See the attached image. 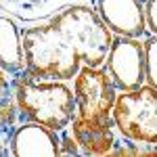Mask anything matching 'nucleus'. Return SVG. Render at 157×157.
Masks as SVG:
<instances>
[{"mask_svg": "<svg viewBox=\"0 0 157 157\" xmlns=\"http://www.w3.org/2000/svg\"><path fill=\"white\" fill-rule=\"evenodd\" d=\"M25 71L38 80H73L82 65L103 67L113 34L90 4H71L21 32Z\"/></svg>", "mask_w": 157, "mask_h": 157, "instance_id": "f257e3e1", "label": "nucleus"}, {"mask_svg": "<svg viewBox=\"0 0 157 157\" xmlns=\"http://www.w3.org/2000/svg\"><path fill=\"white\" fill-rule=\"evenodd\" d=\"M11 82L21 121H36L55 132L71 126L75 117V97L65 82L38 80L27 71Z\"/></svg>", "mask_w": 157, "mask_h": 157, "instance_id": "f03ea898", "label": "nucleus"}, {"mask_svg": "<svg viewBox=\"0 0 157 157\" xmlns=\"http://www.w3.org/2000/svg\"><path fill=\"white\" fill-rule=\"evenodd\" d=\"M113 121L124 138L157 145V90L143 84L117 94Z\"/></svg>", "mask_w": 157, "mask_h": 157, "instance_id": "7ed1b4c3", "label": "nucleus"}, {"mask_svg": "<svg viewBox=\"0 0 157 157\" xmlns=\"http://www.w3.org/2000/svg\"><path fill=\"white\" fill-rule=\"evenodd\" d=\"M75 115L98 121L113 120V107L117 101V88L111 82L107 69L82 65L73 78Z\"/></svg>", "mask_w": 157, "mask_h": 157, "instance_id": "20e7f679", "label": "nucleus"}, {"mask_svg": "<svg viewBox=\"0 0 157 157\" xmlns=\"http://www.w3.org/2000/svg\"><path fill=\"white\" fill-rule=\"evenodd\" d=\"M105 69L120 92L140 88L145 84V46L140 44V40L113 36Z\"/></svg>", "mask_w": 157, "mask_h": 157, "instance_id": "39448f33", "label": "nucleus"}, {"mask_svg": "<svg viewBox=\"0 0 157 157\" xmlns=\"http://www.w3.org/2000/svg\"><path fill=\"white\" fill-rule=\"evenodd\" d=\"M94 9L115 36L143 38L147 34L143 0H94Z\"/></svg>", "mask_w": 157, "mask_h": 157, "instance_id": "423d86ee", "label": "nucleus"}, {"mask_svg": "<svg viewBox=\"0 0 157 157\" xmlns=\"http://www.w3.org/2000/svg\"><path fill=\"white\" fill-rule=\"evenodd\" d=\"M61 132H55L36 121H21L9 136V149L15 157L61 155Z\"/></svg>", "mask_w": 157, "mask_h": 157, "instance_id": "0eeeda50", "label": "nucleus"}, {"mask_svg": "<svg viewBox=\"0 0 157 157\" xmlns=\"http://www.w3.org/2000/svg\"><path fill=\"white\" fill-rule=\"evenodd\" d=\"M115 121H98V120H88L75 115L71 120V134L78 140L82 155H109L115 147V132H113Z\"/></svg>", "mask_w": 157, "mask_h": 157, "instance_id": "6e6552de", "label": "nucleus"}, {"mask_svg": "<svg viewBox=\"0 0 157 157\" xmlns=\"http://www.w3.org/2000/svg\"><path fill=\"white\" fill-rule=\"evenodd\" d=\"M0 65L11 80L25 73V50L21 29L11 17L4 15H0Z\"/></svg>", "mask_w": 157, "mask_h": 157, "instance_id": "1a4fd4ad", "label": "nucleus"}, {"mask_svg": "<svg viewBox=\"0 0 157 157\" xmlns=\"http://www.w3.org/2000/svg\"><path fill=\"white\" fill-rule=\"evenodd\" d=\"M71 0H0V11H6L19 19H38L67 6Z\"/></svg>", "mask_w": 157, "mask_h": 157, "instance_id": "9d476101", "label": "nucleus"}, {"mask_svg": "<svg viewBox=\"0 0 157 157\" xmlns=\"http://www.w3.org/2000/svg\"><path fill=\"white\" fill-rule=\"evenodd\" d=\"M17 120H19V107L13 92V82L0 65V132H6V138L17 128L15 126Z\"/></svg>", "mask_w": 157, "mask_h": 157, "instance_id": "9b49d317", "label": "nucleus"}, {"mask_svg": "<svg viewBox=\"0 0 157 157\" xmlns=\"http://www.w3.org/2000/svg\"><path fill=\"white\" fill-rule=\"evenodd\" d=\"M145 46V84L157 90V36L151 34L143 42Z\"/></svg>", "mask_w": 157, "mask_h": 157, "instance_id": "f8f14e48", "label": "nucleus"}, {"mask_svg": "<svg viewBox=\"0 0 157 157\" xmlns=\"http://www.w3.org/2000/svg\"><path fill=\"white\" fill-rule=\"evenodd\" d=\"M80 145L73 138V134L69 128L61 130V155H80Z\"/></svg>", "mask_w": 157, "mask_h": 157, "instance_id": "ddd939ff", "label": "nucleus"}, {"mask_svg": "<svg viewBox=\"0 0 157 157\" xmlns=\"http://www.w3.org/2000/svg\"><path fill=\"white\" fill-rule=\"evenodd\" d=\"M145 19H147V29L157 36V0L145 2Z\"/></svg>", "mask_w": 157, "mask_h": 157, "instance_id": "4468645a", "label": "nucleus"}, {"mask_svg": "<svg viewBox=\"0 0 157 157\" xmlns=\"http://www.w3.org/2000/svg\"><path fill=\"white\" fill-rule=\"evenodd\" d=\"M143 2H147V0H143Z\"/></svg>", "mask_w": 157, "mask_h": 157, "instance_id": "2eb2a0df", "label": "nucleus"}]
</instances>
